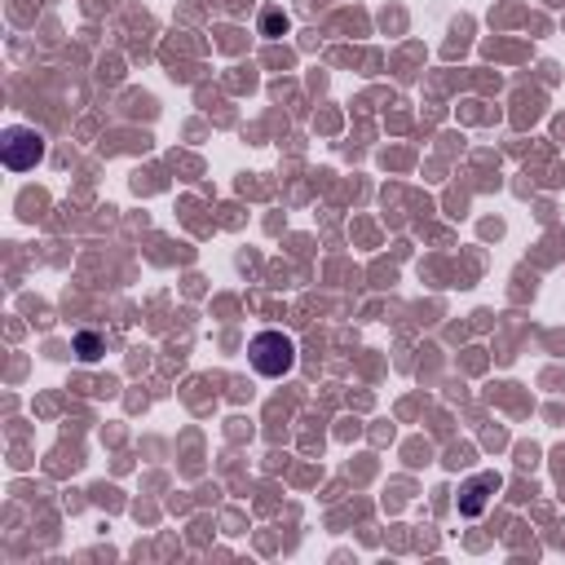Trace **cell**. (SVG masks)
Listing matches in <instances>:
<instances>
[{
    "label": "cell",
    "instance_id": "obj_4",
    "mask_svg": "<svg viewBox=\"0 0 565 565\" xmlns=\"http://www.w3.org/2000/svg\"><path fill=\"white\" fill-rule=\"evenodd\" d=\"M71 349H75L79 362H102V353H106V335H97V331H75Z\"/></svg>",
    "mask_w": 565,
    "mask_h": 565
},
{
    "label": "cell",
    "instance_id": "obj_5",
    "mask_svg": "<svg viewBox=\"0 0 565 565\" xmlns=\"http://www.w3.org/2000/svg\"><path fill=\"white\" fill-rule=\"evenodd\" d=\"M282 31H287V13H282V9H265V13H260V35H265V40H278Z\"/></svg>",
    "mask_w": 565,
    "mask_h": 565
},
{
    "label": "cell",
    "instance_id": "obj_2",
    "mask_svg": "<svg viewBox=\"0 0 565 565\" xmlns=\"http://www.w3.org/2000/svg\"><path fill=\"white\" fill-rule=\"evenodd\" d=\"M0 159H4L9 172L35 168V163L44 159V132H35V128H26V124L4 128V137H0Z\"/></svg>",
    "mask_w": 565,
    "mask_h": 565
},
{
    "label": "cell",
    "instance_id": "obj_1",
    "mask_svg": "<svg viewBox=\"0 0 565 565\" xmlns=\"http://www.w3.org/2000/svg\"><path fill=\"white\" fill-rule=\"evenodd\" d=\"M247 362H252L256 375L282 380V375L296 366V344H291V335H282V331H256L252 344H247Z\"/></svg>",
    "mask_w": 565,
    "mask_h": 565
},
{
    "label": "cell",
    "instance_id": "obj_3",
    "mask_svg": "<svg viewBox=\"0 0 565 565\" xmlns=\"http://www.w3.org/2000/svg\"><path fill=\"white\" fill-rule=\"evenodd\" d=\"M499 490H503V477H499V472H477V477H468V481L459 486V494H455L459 516H468V521L481 516Z\"/></svg>",
    "mask_w": 565,
    "mask_h": 565
}]
</instances>
